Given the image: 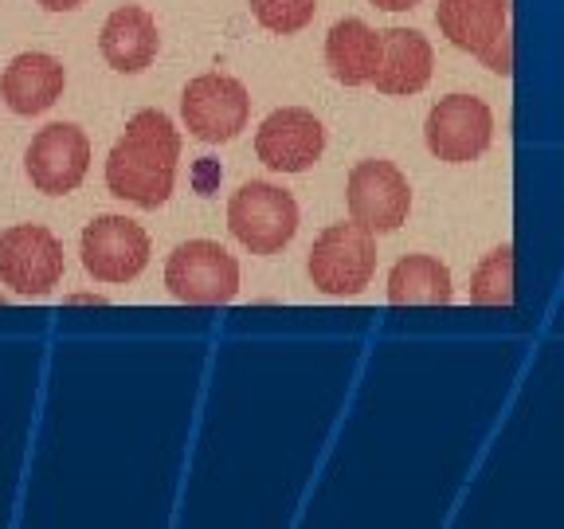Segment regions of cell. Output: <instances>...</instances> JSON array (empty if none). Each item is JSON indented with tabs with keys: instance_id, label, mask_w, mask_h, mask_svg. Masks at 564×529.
<instances>
[{
	"instance_id": "obj_5",
	"label": "cell",
	"mask_w": 564,
	"mask_h": 529,
	"mask_svg": "<svg viewBox=\"0 0 564 529\" xmlns=\"http://www.w3.org/2000/svg\"><path fill=\"white\" fill-rule=\"evenodd\" d=\"M435 24L458 52H470L494 71L510 75L513 47H510V0H440Z\"/></svg>"
},
{
	"instance_id": "obj_10",
	"label": "cell",
	"mask_w": 564,
	"mask_h": 529,
	"mask_svg": "<svg viewBox=\"0 0 564 529\" xmlns=\"http://www.w3.org/2000/svg\"><path fill=\"white\" fill-rule=\"evenodd\" d=\"M423 141L447 165H470L494 141V115L478 95H447L423 122Z\"/></svg>"
},
{
	"instance_id": "obj_11",
	"label": "cell",
	"mask_w": 564,
	"mask_h": 529,
	"mask_svg": "<svg viewBox=\"0 0 564 529\" xmlns=\"http://www.w3.org/2000/svg\"><path fill=\"white\" fill-rule=\"evenodd\" d=\"M28 181L47 196H67L87 181L90 138L75 122H52L35 133L24 153Z\"/></svg>"
},
{
	"instance_id": "obj_4",
	"label": "cell",
	"mask_w": 564,
	"mask_h": 529,
	"mask_svg": "<svg viewBox=\"0 0 564 529\" xmlns=\"http://www.w3.org/2000/svg\"><path fill=\"white\" fill-rule=\"evenodd\" d=\"M165 287L185 306H228L239 294V263L216 239H188L165 259Z\"/></svg>"
},
{
	"instance_id": "obj_3",
	"label": "cell",
	"mask_w": 564,
	"mask_h": 529,
	"mask_svg": "<svg viewBox=\"0 0 564 529\" xmlns=\"http://www.w3.org/2000/svg\"><path fill=\"white\" fill-rule=\"evenodd\" d=\"M228 228L251 256H274L299 231V201L271 181H247L228 201Z\"/></svg>"
},
{
	"instance_id": "obj_21",
	"label": "cell",
	"mask_w": 564,
	"mask_h": 529,
	"mask_svg": "<svg viewBox=\"0 0 564 529\" xmlns=\"http://www.w3.org/2000/svg\"><path fill=\"white\" fill-rule=\"evenodd\" d=\"M35 4L47 12H75L79 4H87V0H35Z\"/></svg>"
},
{
	"instance_id": "obj_23",
	"label": "cell",
	"mask_w": 564,
	"mask_h": 529,
	"mask_svg": "<svg viewBox=\"0 0 564 529\" xmlns=\"http://www.w3.org/2000/svg\"><path fill=\"white\" fill-rule=\"evenodd\" d=\"M67 302H98V306H102L106 299H102V294H70Z\"/></svg>"
},
{
	"instance_id": "obj_16",
	"label": "cell",
	"mask_w": 564,
	"mask_h": 529,
	"mask_svg": "<svg viewBox=\"0 0 564 529\" xmlns=\"http://www.w3.org/2000/svg\"><path fill=\"white\" fill-rule=\"evenodd\" d=\"M326 63L329 75L345 87H365L372 83V71L380 63V32H372L365 20L345 17L326 35Z\"/></svg>"
},
{
	"instance_id": "obj_12",
	"label": "cell",
	"mask_w": 564,
	"mask_h": 529,
	"mask_svg": "<svg viewBox=\"0 0 564 529\" xmlns=\"http://www.w3.org/2000/svg\"><path fill=\"white\" fill-rule=\"evenodd\" d=\"M326 150V126L306 106H282L259 122L256 153L271 173H306Z\"/></svg>"
},
{
	"instance_id": "obj_6",
	"label": "cell",
	"mask_w": 564,
	"mask_h": 529,
	"mask_svg": "<svg viewBox=\"0 0 564 529\" xmlns=\"http://www.w3.org/2000/svg\"><path fill=\"white\" fill-rule=\"evenodd\" d=\"M63 244L44 224H12L0 231V282L20 299H44L63 279Z\"/></svg>"
},
{
	"instance_id": "obj_18",
	"label": "cell",
	"mask_w": 564,
	"mask_h": 529,
	"mask_svg": "<svg viewBox=\"0 0 564 529\" xmlns=\"http://www.w3.org/2000/svg\"><path fill=\"white\" fill-rule=\"evenodd\" d=\"M470 302L475 306H510L513 302V244L494 247L470 274Z\"/></svg>"
},
{
	"instance_id": "obj_8",
	"label": "cell",
	"mask_w": 564,
	"mask_h": 529,
	"mask_svg": "<svg viewBox=\"0 0 564 529\" xmlns=\"http://www.w3.org/2000/svg\"><path fill=\"white\" fill-rule=\"evenodd\" d=\"M181 118L193 138L208 141V145H224V141L239 138V130L251 118V95L239 79L224 75V71H204L196 79H188L185 95H181Z\"/></svg>"
},
{
	"instance_id": "obj_19",
	"label": "cell",
	"mask_w": 564,
	"mask_h": 529,
	"mask_svg": "<svg viewBox=\"0 0 564 529\" xmlns=\"http://www.w3.org/2000/svg\"><path fill=\"white\" fill-rule=\"evenodd\" d=\"M317 0H251V17L274 35H294L314 20Z\"/></svg>"
},
{
	"instance_id": "obj_9",
	"label": "cell",
	"mask_w": 564,
	"mask_h": 529,
	"mask_svg": "<svg viewBox=\"0 0 564 529\" xmlns=\"http://www.w3.org/2000/svg\"><path fill=\"white\" fill-rule=\"evenodd\" d=\"M345 204L361 228H369L372 236H388L404 228L412 212V185L392 161H357L345 181Z\"/></svg>"
},
{
	"instance_id": "obj_1",
	"label": "cell",
	"mask_w": 564,
	"mask_h": 529,
	"mask_svg": "<svg viewBox=\"0 0 564 529\" xmlns=\"http://www.w3.org/2000/svg\"><path fill=\"white\" fill-rule=\"evenodd\" d=\"M181 130L165 110H138L106 158V188L138 208H161L173 196Z\"/></svg>"
},
{
	"instance_id": "obj_13",
	"label": "cell",
	"mask_w": 564,
	"mask_h": 529,
	"mask_svg": "<svg viewBox=\"0 0 564 529\" xmlns=\"http://www.w3.org/2000/svg\"><path fill=\"white\" fill-rule=\"evenodd\" d=\"M435 52L427 35L415 28H388L380 32V63L372 71V87L380 95H420L432 83Z\"/></svg>"
},
{
	"instance_id": "obj_14",
	"label": "cell",
	"mask_w": 564,
	"mask_h": 529,
	"mask_svg": "<svg viewBox=\"0 0 564 529\" xmlns=\"http://www.w3.org/2000/svg\"><path fill=\"white\" fill-rule=\"evenodd\" d=\"M63 87H67V71L47 52H20L17 60L4 67V75H0V98H4L12 115H20V118L52 110L63 98Z\"/></svg>"
},
{
	"instance_id": "obj_2",
	"label": "cell",
	"mask_w": 564,
	"mask_h": 529,
	"mask_svg": "<svg viewBox=\"0 0 564 529\" xmlns=\"http://www.w3.org/2000/svg\"><path fill=\"white\" fill-rule=\"evenodd\" d=\"M306 274L329 299L361 294L377 274V239H372V231L361 228L357 220L329 224L310 247Z\"/></svg>"
},
{
	"instance_id": "obj_22",
	"label": "cell",
	"mask_w": 564,
	"mask_h": 529,
	"mask_svg": "<svg viewBox=\"0 0 564 529\" xmlns=\"http://www.w3.org/2000/svg\"><path fill=\"white\" fill-rule=\"evenodd\" d=\"M369 4H377V9H384V12H408V9H415L420 0H369Z\"/></svg>"
},
{
	"instance_id": "obj_7",
	"label": "cell",
	"mask_w": 564,
	"mask_h": 529,
	"mask_svg": "<svg viewBox=\"0 0 564 529\" xmlns=\"http://www.w3.org/2000/svg\"><path fill=\"white\" fill-rule=\"evenodd\" d=\"M150 231L118 212L95 216L79 239L83 271L95 282H133L150 267Z\"/></svg>"
},
{
	"instance_id": "obj_20",
	"label": "cell",
	"mask_w": 564,
	"mask_h": 529,
	"mask_svg": "<svg viewBox=\"0 0 564 529\" xmlns=\"http://www.w3.org/2000/svg\"><path fill=\"white\" fill-rule=\"evenodd\" d=\"M212 181H220V165H216V161H208V158H204V165L196 169V188H200V193L208 196Z\"/></svg>"
},
{
	"instance_id": "obj_17",
	"label": "cell",
	"mask_w": 564,
	"mask_h": 529,
	"mask_svg": "<svg viewBox=\"0 0 564 529\" xmlns=\"http://www.w3.org/2000/svg\"><path fill=\"white\" fill-rule=\"evenodd\" d=\"M455 299L447 263L435 256H404L388 271V302L392 306H447Z\"/></svg>"
},
{
	"instance_id": "obj_15",
	"label": "cell",
	"mask_w": 564,
	"mask_h": 529,
	"mask_svg": "<svg viewBox=\"0 0 564 529\" xmlns=\"http://www.w3.org/2000/svg\"><path fill=\"white\" fill-rule=\"evenodd\" d=\"M98 52L118 75H141L145 67H153L161 52L158 20L141 4H122L106 17L102 32H98Z\"/></svg>"
}]
</instances>
